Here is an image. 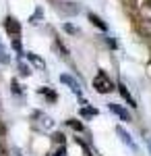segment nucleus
<instances>
[{
	"mask_svg": "<svg viewBox=\"0 0 151 156\" xmlns=\"http://www.w3.org/2000/svg\"><path fill=\"white\" fill-rule=\"evenodd\" d=\"M81 115H85V117H93V115H97V110H95V108H85V110H81Z\"/></svg>",
	"mask_w": 151,
	"mask_h": 156,
	"instance_id": "f8f14e48",
	"label": "nucleus"
},
{
	"mask_svg": "<svg viewBox=\"0 0 151 156\" xmlns=\"http://www.w3.org/2000/svg\"><path fill=\"white\" fill-rule=\"evenodd\" d=\"M116 133H118V137H120V142L126 146V148H130L133 152H137V144H135V140L130 137V133H128L126 129H122V127H116Z\"/></svg>",
	"mask_w": 151,
	"mask_h": 156,
	"instance_id": "7ed1b4c3",
	"label": "nucleus"
},
{
	"mask_svg": "<svg viewBox=\"0 0 151 156\" xmlns=\"http://www.w3.org/2000/svg\"><path fill=\"white\" fill-rule=\"evenodd\" d=\"M8 62H11V54H8L6 46H4L2 40H0V65H8Z\"/></svg>",
	"mask_w": 151,
	"mask_h": 156,
	"instance_id": "0eeeda50",
	"label": "nucleus"
},
{
	"mask_svg": "<svg viewBox=\"0 0 151 156\" xmlns=\"http://www.w3.org/2000/svg\"><path fill=\"white\" fill-rule=\"evenodd\" d=\"M89 21H91V23L95 25V27H99L102 31H106V29H108V25H106L104 21L99 19V17H95V15H89Z\"/></svg>",
	"mask_w": 151,
	"mask_h": 156,
	"instance_id": "9d476101",
	"label": "nucleus"
},
{
	"mask_svg": "<svg viewBox=\"0 0 151 156\" xmlns=\"http://www.w3.org/2000/svg\"><path fill=\"white\" fill-rule=\"evenodd\" d=\"M147 150H149V154H151V135L147 137Z\"/></svg>",
	"mask_w": 151,
	"mask_h": 156,
	"instance_id": "2eb2a0df",
	"label": "nucleus"
},
{
	"mask_svg": "<svg viewBox=\"0 0 151 156\" xmlns=\"http://www.w3.org/2000/svg\"><path fill=\"white\" fill-rule=\"evenodd\" d=\"M133 2V11L139 17L141 29L151 36V0H130Z\"/></svg>",
	"mask_w": 151,
	"mask_h": 156,
	"instance_id": "f257e3e1",
	"label": "nucleus"
},
{
	"mask_svg": "<svg viewBox=\"0 0 151 156\" xmlns=\"http://www.w3.org/2000/svg\"><path fill=\"white\" fill-rule=\"evenodd\" d=\"M60 4H62L60 9L66 12V15H77V12H79V9L75 6V2H60Z\"/></svg>",
	"mask_w": 151,
	"mask_h": 156,
	"instance_id": "6e6552de",
	"label": "nucleus"
},
{
	"mask_svg": "<svg viewBox=\"0 0 151 156\" xmlns=\"http://www.w3.org/2000/svg\"><path fill=\"white\" fill-rule=\"evenodd\" d=\"M4 25H6V29H8L11 37H15V36H21V25L17 23V19H12V17H6Z\"/></svg>",
	"mask_w": 151,
	"mask_h": 156,
	"instance_id": "20e7f679",
	"label": "nucleus"
},
{
	"mask_svg": "<svg viewBox=\"0 0 151 156\" xmlns=\"http://www.w3.org/2000/svg\"><path fill=\"white\" fill-rule=\"evenodd\" d=\"M118 90H120V94L124 96V100H126L130 106H137V104H135V100H133V96H130V92H128L126 87H124V83H118Z\"/></svg>",
	"mask_w": 151,
	"mask_h": 156,
	"instance_id": "1a4fd4ad",
	"label": "nucleus"
},
{
	"mask_svg": "<svg viewBox=\"0 0 151 156\" xmlns=\"http://www.w3.org/2000/svg\"><path fill=\"white\" fill-rule=\"evenodd\" d=\"M60 81H62V83H66L70 90L75 92V94H81V92H79V83H77V81L70 77V75H60Z\"/></svg>",
	"mask_w": 151,
	"mask_h": 156,
	"instance_id": "423d86ee",
	"label": "nucleus"
},
{
	"mask_svg": "<svg viewBox=\"0 0 151 156\" xmlns=\"http://www.w3.org/2000/svg\"><path fill=\"white\" fill-rule=\"evenodd\" d=\"M93 87H95L97 94H110V92L114 90V83H112V79L106 75V71H97L95 79H93Z\"/></svg>",
	"mask_w": 151,
	"mask_h": 156,
	"instance_id": "f03ea898",
	"label": "nucleus"
},
{
	"mask_svg": "<svg viewBox=\"0 0 151 156\" xmlns=\"http://www.w3.org/2000/svg\"><path fill=\"white\" fill-rule=\"evenodd\" d=\"M108 108H110V112H114L116 117H120V121H130V115H128L120 104H114V102H112V104H108Z\"/></svg>",
	"mask_w": 151,
	"mask_h": 156,
	"instance_id": "39448f33",
	"label": "nucleus"
},
{
	"mask_svg": "<svg viewBox=\"0 0 151 156\" xmlns=\"http://www.w3.org/2000/svg\"><path fill=\"white\" fill-rule=\"evenodd\" d=\"M69 125H70V127H75L77 131H83V125H79V123H77L75 119H70V121H69Z\"/></svg>",
	"mask_w": 151,
	"mask_h": 156,
	"instance_id": "ddd939ff",
	"label": "nucleus"
},
{
	"mask_svg": "<svg viewBox=\"0 0 151 156\" xmlns=\"http://www.w3.org/2000/svg\"><path fill=\"white\" fill-rule=\"evenodd\" d=\"M27 58H29V62H33V65L37 67V69H39V71L44 69V60H42V58H37L35 54H27Z\"/></svg>",
	"mask_w": 151,
	"mask_h": 156,
	"instance_id": "9b49d317",
	"label": "nucleus"
},
{
	"mask_svg": "<svg viewBox=\"0 0 151 156\" xmlns=\"http://www.w3.org/2000/svg\"><path fill=\"white\" fill-rule=\"evenodd\" d=\"M54 156H66V148H64V146H62V148H58V152H56Z\"/></svg>",
	"mask_w": 151,
	"mask_h": 156,
	"instance_id": "4468645a",
	"label": "nucleus"
},
{
	"mask_svg": "<svg viewBox=\"0 0 151 156\" xmlns=\"http://www.w3.org/2000/svg\"><path fill=\"white\" fill-rule=\"evenodd\" d=\"M0 156H6V150L2 148V144H0Z\"/></svg>",
	"mask_w": 151,
	"mask_h": 156,
	"instance_id": "dca6fc26",
	"label": "nucleus"
}]
</instances>
